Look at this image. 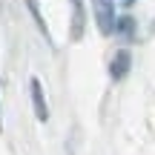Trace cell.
Here are the masks:
<instances>
[{
  "instance_id": "6da1fadb",
  "label": "cell",
  "mask_w": 155,
  "mask_h": 155,
  "mask_svg": "<svg viewBox=\"0 0 155 155\" xmlns=\"http://www.w3.org/2000/svg\"><path fill=\"white\" fill-rule=\"evenodd\" d=\"M92 12H95V20H98V29L101 35H112L115 32V6H112V0H92Z\"/></svg>"
},
{
  "instance_id": "7a4b0ae2",
  "label": "cell",
  "mask_w": 155,
  "mask_h": 155,
  "mask_svg": "<svg viewBox=\"0 0 155 155\" xmlns=\"http://www.w3.org/2000/svg\"><path fill=\"white\" fill-rule=\"evenodd\" d=\"M29 89H32V106H35V118L46 124V121H49V106H46V98H43V86H40V81H38V78H32Z\"/></svg>"
},
{
  "instance_id": "3957f363",
  "label": "cell",
  "mask_w": 155,
  "mask_h": 155,
  "mask_svg": "<svg viewBox=\"0 0 155 155\" xmlns=\"http://www.w3.org/2000/svg\"><path fill=\"white\" fill-rule=\"evenodd\" d=\"M129 66H132V58H129V52L127 49H121V52H115V58H112V63H109V75H112V81H124L129 72Z\"/></svg>"
},
{
  "instance_id": "277c9868",
  "label": "cell",
  "mask_w": 155,
  "mask_h": 155,
  "mask_svg": "<svg viewBox=\"0 0 155 155\" xmlns=\"http://www.w3.org/2000/svg\"><path fill=\"white\" fill-rule=\"evenodd\" d=\"M83 35V0H72V38L81 40Z\"/></svg>"
},
{
  "instance_id": "5b68a950",
  "label": "cell",
  "mask_w": 155,
  "mask_h": 155,
  "mask_svg": "<svg viewBox=\"0 0 155 155\" xmlns=\"http://www.w3.org/2000/svg\"><path fill=\"white\" fill-rule=\"evenodd\" d=\"M115 35H121V38H132V35H135V20H132V17H118Z\"/></svg>"
},
{
  "instance_id": "8992f818",
  "label": "cell",
  "mask_w": 155,
  "mask_h": 155,
  "mask_svg": "<svg viewBox=\"0 0 155 155\" xmlns=\"http://www.w3.org/2000/svg\"><path fill=\"white\" fill-rule=\"evenodd\" d=\"M118 3H121V6H132L135 0H118Z\"/></svg>"
},
{
  "instance_id": "52a82bcc",
  "label": "cell",
  "mask_w": 155,
  "mask_h": 155,
  "mask_svg": "<svg viewBox=\"0 0 155 155\" xmlns=\"http://www.w3.org/2000/svg\"><path fill=\"white\" fill-rule=\"evenodd\" d=\"M0 129H3V121H0Z\"/></svg>"
}]
</instances>
